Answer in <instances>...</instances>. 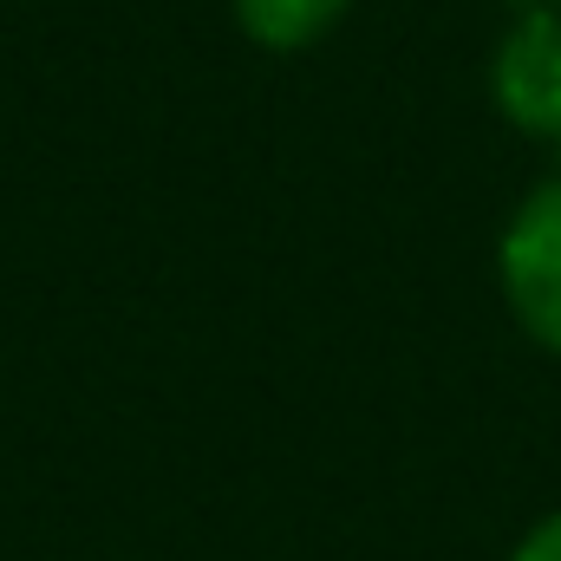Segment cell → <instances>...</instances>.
<instances>
[{
  "label": "cell",
  "instance_id": "4",
  "mask_svg": "<svg viewBox=\"0 0 561 561\" xmlns=\"http://www.w3.org/2000/svg\"><path fill=\"white\" fill-rule=\"evenodd\" d=\"M510 561H561V510L556 516H542V523L516 542V556Z\"/></svg>",
  "mask_w": 561,
  "mask_h": 561
},
{
  "label": "cell",
  "instance_id": "1",
  "mask_svg": "<svg viewBox=\"0 0 561 561\" xmlns=\"http://www.w3.org/2000/svg\"><path fill=\"white\" fill-rule=\"evenodd\" d=\"M496 280L516 327L561 359V176L529 190L496 242Z\"/></svg>",
  "mask_w": 561,
  "mask_h": 561
},
{
  "label": "cell",
  "instance_id": "2",
  "mask_svg": "<svg viewBox=\"0 0 561 561\" xmlns=\"http://www.w3.org/2000/svg\"><path fill=\"white\" fill-rule=\"evenodd\" d=\"M490 99L516 131L561 144V13L556 7H529L503 33V46L490 59Z\"/></svg>",
  "mask_w": 561,
  "mask_h": 561
},
{
  "label": "cell",
  "instance_id": "5",
  "mask_svg": "<svg viewBox=\"0 0 561 561\" xmlns=\"http://www.w3.org/2000/svg\"><path fill=\"white\" fill-rule=\"evenodd\" d=\"M536 7H561V0H536Z\"/></svg>",
  "mask_w": 561,
  "mask_h": 561
},
{
  "label": "cell",
  "instance_id": "3",
  "mask_svg": "<svg viewBox=\"0 0 561 561\" xmlns=\"http://www.w3.org/2000/svg\"><path fill=\"white\" fill-rule=\"evenodd\" d=\"M229 13L262 53H307L346 20V0H229Z\"/></svg>",
  "mask_w": 561,
  "mask_h": 561
}]
</instances>
